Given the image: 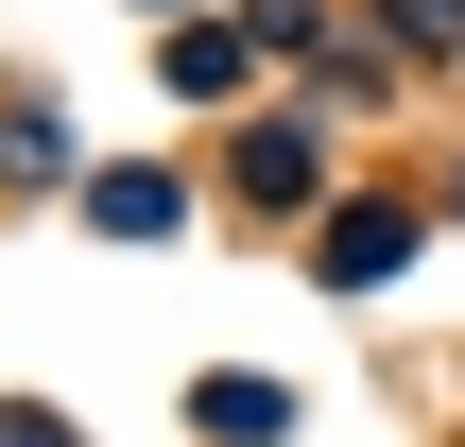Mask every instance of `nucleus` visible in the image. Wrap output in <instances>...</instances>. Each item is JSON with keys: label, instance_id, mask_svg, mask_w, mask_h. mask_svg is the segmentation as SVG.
<instances>
[]
</instances>
